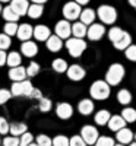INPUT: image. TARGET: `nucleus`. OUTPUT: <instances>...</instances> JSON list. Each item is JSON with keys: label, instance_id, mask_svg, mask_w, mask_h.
I'll return each instance as SVG.
<instances>
[{"label": "nucleus", "instance_id": "f257e3e1", "mask_svg": "<svg viewBox=\"0 0 136 146\" xmlns=\"http://www.w3.org/2000/svg\"><path fill=\"white\" fill-rule=\"evenodd\" d=\"M125 67H123V64H120V63H113L110 67H108V70H107V73H105V82L110 85V86H116V85H119L121 80H123V78H125Z\"/></svg>", "mask_w": 136, "mask_h": 146}, {"label": "nucleus", "instance_id": "f03ea898", "mask_svg": "<svg viewBox=\"0 0 136 146\" xmlns=\"http://www.w3.org/2000/svg\"><path fill=\"white\" fill-rule=\"evenodd\" d=\"M110 92H111L110 85L105 80H95L91 85V88H89V95L92 96L94 100H97V101L107 100L110 96Z\"/></svg>", "mask_w": 136, "mask_h": 146}, {"label": "nucleus", "instance_id": "7ed1b4c3", "mask_svg": "<svg viewBox=\"0 0 136 146\" xmlns=\"http://www.w3.org/2000/svg\"><path fill=\"white\" fill-rule=\"evenodd\" d=\"M97 16L100 18L101 22L105 23V25H113V23L117 21V10H116L113 6L103 5V6L98 7Z\"/></svg>", "mask_w": 136, "mask_h": 146}, {"label": "nucleus", "instance_id": "20e7f679", "mask_svg": "<svg viewBox=\"0 0 136 146\" xmlns=\"http://www.w3.org/2000/svg\"><path fill=\"white\" fill-rule=\"evenodd\" d=\"M66 48L72 57H81L86 50V42L82 38H69L66 41Z\"/></svg>", "mask_w": 136, "mask_h": 146}, {"label": "nucleus", "instance_id": "39448f33", "mask_svg": "<svg viewBox=\"0 0 136 146\" xmlns=\"http://www.w3.org/2000/svg\"><path fill=\"white\" fill-rule=\"evenodd\" d=\"M34 91V86L32 83L29 80H22V82H15L13 85H12V95L15 96H21V95H25V96H31Z\"/></svg>", "mask_w": 136, "mask_h": 146}, {"label": "nucleus", "instance_id": "423d86ee", "mask_svg": "<svg viewBox=\"0 0 136 146\" xmlns=\"http://www.w3.org/2000/svg\"><path fill=\"white\" fill-rule=\"evenodd\" d=\"M81 13H82L81 5L76 2H67L63 6V16L66 21H75V19L81 18Z\"/></svg>", "mask_w": 136, "mask_h": 146}, {"label": "nucleus", "instance_id": "0eeeda50", "mask_svg": "<svg viewBox=\"0 0 136 146\" xmlns=\"http://www.w3.org/2000/svg\"><path fill=\"white\" fill-rule=\"evenodd\" d=\"M81 136L83 137L86 145H95L98 137H100V133H98L97 127H94L91 124H86L81 129Z\"/></svg>", "mask_w": 136, "mask_h": 146}, {"label": "nucleus", "instance_id": "6e6552de", "mask_svg": "<svg viewBox=\"0 0 136 146\" xmlns=\"http://www.w3.org/2000/svg\"><path fill=\"white\" fill-rule=\"evenodd\" d=\"M104 34H105V27L103 25V23H92V25H89V28H88L86 36H88L91 41H100L104 36Z\"/></svg>", "mask_w": 136, "mask_h": 146}, {"label": "nucleus", "instance_id": "1a4fd4ad", "mask_svg": "<svg viewBox=\"0 0 136 146\" xmlns=\"http://www.w3.org/2000/svg\"><path fill=\"white\" fill-rule=\"evenodd\" d=\"M54 31H56V35L60 36L61 40H63V38H67V40H69V36H70V34H72V25L69 23V21H66V19L59 21V22L56 23Z\"/></svg>", "mask_w": 136, "mask_h": 146}, {"label": "nucleus", "instance_id": "9d476101", "mask_svg": "<svg viewBox=\"0 0 136 146\" xmlns=\"http://www.w3.org/2000/svg\"><path fill=\"white\" fill-rule=\"evenodd\" d=\"M66 73H67V78H69L70 80H73V82L82 80V79L85 78V75H86L85 69H83L82 66H79V64H72V66H69V69H67Z\"/></svg>", "mask_w": 136, "mask_h": 146}, {"label": "nucleus", "instance_id": "9b49d317", "mask_svg": "<svg viewBox=\"0 0 136 146\" xmlns=\"http://www.w3.org/2000/svg\"><path fill=\"white\" fill-rule=\"evenodd\" d=\"M56 114H57V117L61 118V120H67V118H70L72 114H73V108H72V105H70L69 102H60V104H57V107H56Z\"/></svg>", "mask_w": 136, "mask_h": 146}, {"label": "nucleus", "instance_id": "f8f14e48", "mask_svg": "<svg viewBox=\"0 0 136 146\" xmlns=\"http://www.w3.org/2000/svg\"><path fill=\"white\" fill-rule=\"evenodd\" d=\"M10 7L13 9L19 16H23V15H28L29 3H28V0H12Z\"/></svg>", "mask_w": 136, "mask_h": 146}, {"label": "nucleus", "instance_id": "ddd939ff", "mask_svg": "<svg viewBox=\"0 0 136 146\" xmlns=\"http://www.w3.org/2000/svg\"><path fill=\"white\" fill-rule=\"evenodd\" d=\"M126 123H127V121L123 118V115H119V114L111 115V118L108 121V129L113 130V131H119V130L126 127Z\"/></svg>", "mask_w": 136, "mask_h": 146}, {"label": "nucleus", "instance_id": "4468645a", "mask_svg": "<svg viewBox=\"0 0 136 146\" xmlns=\"http://www.w3.org/2000/svg\"><path fill=\"white\" fill-rule=\"evenodd\" d=\"M27 76H28L27 69H25V67H22V66L12 67V69L9 70V78L13 80V82H22V80H25Z\"/></svg>", "mask_w": 136, "mask_h": 146}, {"label": "nucleus", "instance_id": "2eb2a0df", "mask_svg": "<svg viewBox=\"0 0 136 146\" xmlns=\"http://www.w3.org/2000/svg\"><path fill=\"white\" fill-rule=\"evenodd\" d=\"M133 137H135V135L132 133V130H129L127 127H125V129H121V130L116 131V139H117L119 143H123V145L132 143Z\"/></svg>", "mask_w": 136, "mask_h": 146}, {"label": "nucleus", "instance_id": "dca6fc26", "mask_svg": "<svg viewBox=\"0 0 136 146\" xmlns=\"http://www.w3.org/2000/svg\"><path fill=\"white\" fill-rule=\"evenodd\" d=\"M34 36H35V40H38V41H47L51 36L50 28L45 27V25H37L34 28Z\"/></svg>", "mask_w": 136, "mask_h": 146}, {"label": "nucleus", "instance_id": "f3484780", "mask_svg": "<svg viewBox=\"0 0 136 146\" xmlns=\"http://www.w3.org/2000/svg\"><path fill=\"white\" fill-rule=\"evenodd\" d=\"M18 38L21 41H29V38L34 35V29L29 23H22L19 25V29H18Z\"/></svg>", "mask_w": 136, "mask_h": 146}, {"label": "nucleus", "instance_id": "a211bd4d", "mask_svg": "<svg viewBox=\"0 0 136 146\" xmlns=\"http://www.w3.org/2000/svg\"><path fill=\"white\" fill-rule=\"evenodd\" d=\"M21 51L25 57H34L38 53V47L34 41H23V44L21 45Z\"/></svg>", "mask_w": 136, "mask_h": 146}, {"label": "nucleus", "instance_id": "6ab92c4d", "mask_svg": "<svg viewBox=\"0 0 136 146\" xmlns=\"http://www.w3.org/2000/svg\"><path fill=\"white\" fill-rule=\"evenodd\" d=\"M45 44H47V48H48V50L53 51V53L60 51L61 47H63V41H61V38H60V36H57V35H51L50 38L45 41Z\"/></svg>", "mask_w": 136, "mask_h": 146}, {"label": "nucleus", "instance_id": "aec40b11", "mask_svg": "<svg viewBox=\"0 0 136 146\" xmlns=\"http://www.w3.org/2000/svg\"><path fill=\"white\" fill-rule=\"evenodd\" d=\"M78 111L82 114V115H89L94 113V102L88 98H85L82 101H79L78 104Z\"/></svg>", "mask_w": 136, "mask_h": 146}, {"label": "nucleus", "instance_id": "412c9836", "mask_svg": "<svg viewBox=\"0 0 136 146\" xmlns=\"http://www.w3.org/2000/svg\"><path fill=\"white\" fill-rule=\"evenodd\" d=\"M110 118H111V114L107 111V110H100V111H97V114L94 115V121H95L98 126L108 124Z\"/></svg>", "mask_w": 136, "mask_h": 146}, {"label": "nucleus", "instance_id": "4be33fe9", "mask_svg": "<svg viewBox=\"0 0 136 146\" xmlns=\"http://www.w3.org/2000/svg\"><path fill=\"white\" fill-rule=\"evenodd\" d=\"M72 34L75 38H83V36L88 34V28H86V25L82 22H75L72 25Z\"/></svg>", "mask_w": 136, "mask_h": 146}, {"label": "nucleus", "instance_id": "5701e85b", "mask_svg": "<svg viewBox=\"0 0 136 146\" xmlns=\"http://www.w3.org/2000/svg\"><path fill=\"white\" fill-rule=\"evenodd\" d=\"M95 16H97L95 10H92L89 7L88 9H83L82 13H81V22L85 23V25H92L94 21H95Z\"/></svg>", "mask_w": 136, "mask_h": 146}, {"label": "nucleus", "instance_id": "b1692460", "mask_svg": "<svg viewBox=\"0 0 136 146\" xmlns=\"http://www.w3.org/2000/svg\"><path fill=\"white\" fill-rule=\"evenodd\" d=\"M113 45H114L116 50H123V51H125L129 45H132V36H130V34L125 32V35H123L117 42H114Z\"/></svg>", "mask_w": 136, "mask_h": 146}, {"label": "nucleus", "instance_id": "393cba45", "mask_svg": "<svg viewBox=\"0 0 136 146\" xmlns=\"http://www.w3.org/2000/svg\"><path fill=\"white\" fill-rule=\"evenodd\" d=\"M125 32L126 31H123L121 28H119V27H113V28H110V31H108V38H110V41L111 42H117L123 35H125Z\"/></svg>", "mask_w": 136, "mask_h": 146}, {"label": "nucleus", "instance_id": "a878e982", "mask_svg": "<svg viewBox=\"0 0 136 146\" xmlns=\"http://www.w3.org/2000/svg\"><path fill=\"white\" fill-rule=\"evenodd\" d=\"M117 101L121 104V105H127L132 102V94L127 91V89H120L117 92Z\"/></svg>", "mask_w": 136, "mask_h": 146}, {"label": "nucleus", "instance_id": "bb28decb", "mask_svg": "<svg viewBox=\"0 0 136 146\" xmlns=\"http://www.w3.org/2000/svg\"><path fill=\"white\" fill-rule=\"evenodd\" d=\"M2 15H3V18H5L7 22H16V21L19 19V15H18L16 12H15L13 9H12L10 6H6V7H3Z\"/></svg>", "mask_w": 136, "mask_h": 146}, {"label": "nucleus", "instance_id": "cd10ccee", "mask_svg": "<svg viewBox=\"0 0 136 146\" xmlns=\"http://www.w3.org/2000/svg\"><path fill=\"white\" fill-rule=\"evenodd\" d=\"M9 133H12L13 136H22L23 133H27V124H23V123H12Z\"/></svg>", "mask_w": 136, "mask_h": 146}, {"label": "nucleus", "instance_id": "c85d7f7f", "mask_svg": "<svg viewBox=\"0 0 136 146\" xmlns=\"http://www.w3.org/2000/svg\"><path fill=\"white\" fill-rule=\"evenodd\" d=\"M21 62H22V58H21V54H19V53L12 51V53L7 54V63H6V64H9L10 69H12V67L21 66Z\"/></svg>", "mask_w": 136, "mask_h": 146}, {"label": "nucleus", "instance_id": "c756f323", "mask_svg": "<svg viewBox=\"0 0 136 146\" xmlns=\"http://www.w3.org/2000/svg\"><path fill=\"white\" fill-rule=\"evenodd\" d=\"M43 10H44L43 5H37V3H34V5H31L29 9H28V16L32 18V19H38V18L43 15Z\"/></svg>", "mask_w": 136, "mask_h": 146}, {"label": "nucleus", "instance_id": "7c9ffc66", "mask_svg": "<svg viewBox=\"0 0 136 146\" xmlns=\"http://www.w3.org/2000/svg\"><path fill=\"white\" fill-rule=\"evenodd\" d=\"M53 69L57 73H65V72H67L69 66L65 58H56V60H53Z\"/></svg>", "mask_w": 136, "mask_h": 146}, {"label": "nucleus", "instance_id": "2f4dec72", "mask_svg": "<svg viewBox=\"0 0 136 146\" xmlns=\"http://www.w3.org/2000/svg\"><path fill=\"white\" fill-rule=\"evenodd\" d=\"M121 115H123V118H125L127 123H135V121H136V110L135 108H130V107L123 108Z\"/></svg>", "mask_w": 136, "mask_h": 146}, {"label": "nucleus", "instance_id": "473e14b6", "mask_svg": "<svg viewBox=\"0 0 136 146\" xmlns=\"http://www.w3.org/2000/svg\"><path fill=\"white\" fill-rule=\"evenodd\" d=\"M18 29H19V25L16 22H7L5 25V34H7L9 36L12 35H16L18 34Z\"/></svg>", "mask_w": 136, "mask_h": 146}, {"label": "nucleus", "instance_id": "72a5a7b5", "mask_svg": "<svg viewBox=\"0 0 136 146\" xmlns=\"http://www.w3.org/2000/svg\"><path fill=\"white\" fill-rule=\"evenodd\" d=\"M95 146H116L114 139L113 137H108V136H100L95 143Z\"/></svg>", "mask_w": 136, "mask_h": 146}, {"label": "nucleus", "instance_id": "f704fd0d", "mask_svg": "<svg viewBox=\"0 0 136 146\" xmlns=\"http://www.w3.org/2000/svg\"><path fill=\"white\" fill-rule=\"evenodd\" d=\"M53 146H70V139L63 135H59L53 139Z\"/></svg>", "mask_w": 136, "mask_h": 146}, {"label": "nucleus", "instance_id": "c9c22d12", "mask_svg": "<svg viewBox=\"0 0 136 146\" xmlns=\"http://www.w3.org/2000/svg\"><path fill=\"white\" fill-rule=\"evenodd\" d=\"M125 56L127 60H130V62H136V45L132 44L129 45L126 50H125Z\"/></svg>", "mask_w": 136, "mask_h": 146}, {"label": "nucleus", "instance_id": "e433bc0d", "mask_svg": "<svg viewBox=\"0 0 136 146\" xmlns=\"http://www.w3.org/2000/svg\"><path fill=\"white\" fill-rule=\"evenodd\" d=\"M51 100H48V98H43L40 100V111H43V113H48L51 110Z\"/></svg>", "mask_w": 136, "mask_h": 146}, {"label": "nucleus", "instance_id": "4c0bfd02", "mask_svg": "<svg viewBox=\"0 0 136 146\" xmlns=\"http://www.w3.org/2000/svg\"><path fill=\"white\" fill-rule=\"evenodd\" d=\"M10 44H12L10 36L7 34H0V50H6L10 47Z\"/></svg>", "mask_w": 136, "mask_h": 146}, {"label": "nucleus", "instance_id": "58836bf2", "mask_svg": "<svg viewBox=\"0 0 136 146\" xmlns=\"http://www.w3.org/2000/svg\"><path fill=\"white\" fill-rule=\"evenodd\" d=\"M37 143L40 146H53V139H50L47 135H40L37 136Z\"/></svg>", "mask_w": 136, "mask_h": 146}, {"label": "nucleus", "instance_id": "ea45409f", "mask_svg": "<svg viewBox=\"0 0 136 146\" xmlns=\"http://www.w3.org/2000/svg\"><path fill=\"white\" fill-rule=\"evenodd\" d=\"M38 72H40V64L35 63V62H31L28 69H27L28 76H37V75H38Z\"/></svg>", "mask_w": 136, "mask_h": 146}, {"label": "nucleus", "instance_id": "a19ab883", "mask_svg": "<svg viewBox=\"0 0 136 146\" xmlns=\"http://www.w3.org/2000/svg\"><path fill=\"white\" fill-rule=\"evenodd\" d=\"M21 139H18V136H12V137H5L3 140V146H19Z\"/></svg>", "mask_w": 136, "mask_h": 146}, {"label": "nucleus", "instance_id": "79ce46f5", "mask_svg": "<svg viewBox=\"0 0 136 146\" xmlns=\"http://www.w3.org/2000/svg\"><path fill=\"white\" fill-rule=\"evenodd\" d=\"M32 135H31V133H23V135H22V137H21V143H19V146H29L31 143H32Z\"/></svg>", "mask_w": 136, "mask_h": 146}, {"label": "nucleus", "instance_id": "37998d69", "mask_svg": "<svg viewBox=\"0 0 136 146\" xmlns=\"http://www.w3.org/2000/svg\"><path fill=\"white\" fill-rule=\"evenodd\" d=\"M70 146H86V142L83 140L82 136H72L70 137Z\"/></svg>", "mask_w": 136, "mask_h": 146}, {"label": "nucleus", "instance_id": "c03bdc74", "mask_svg": "<svg viewBox=\"0 0 136 146\" xmlns=\"http://www.w3.org/2000/svg\"><path fill=\"white\" fill-rule=\"evenodd\" d=\"M9 130H10V126L6 121V118L0 117V135H6V133H9Z\"/></svg>", "mask_w": 136, "mask_h": 146}, {"label": "nucleus", "instance_id": "a18cd8bd", "mask_svg": "<svg viewBox=\"0 0 136 146\" xmlns=\"http://www.w3.org/2000/svg\"><path fill=\"white\" fill-rule=\"evenodd\" d=\"M12 96V92L7 91V89H0V105L5 104L9 101V98Z\"/></svg>", "mask_w": 136, "mask_h": 146}, {"label": "nucleus", "instance_id": "49530a36", "mask_svg": "<svg viewBox=\"0 0 136 146\" xmlns=\"http://www.w3.org/2000/svg\"><path fill=\"white\" fill-rule=\"evenodd\" d=\"M7 63V54L5 50H0V67Z\"/></svg>", "mask_w": 136, "mask_h": 146}, {"label": "nucleus", "instance_id": "de8ad7c7", "mask_svg": "<svg viewBox=\"0 0 136 146\" xmlns=\"http://www.w3.org/2000/svg\"><path fill=\"white\" fill-rule=\"evenodd\" d=\"M31 98L41 100V98H43V94H41V91H38V89H35V88H34V91H32V94H31Z\"/></svg>", "mask_w": 136, "mask_h": 146}, {"label": "nucleus", "instance_id": "09e8293b", "mask_svg": "<svg viewBox=\"0 0 136 146\" xmlns=\"http://www.w3.org/2000/svg\"><path fill=\"white\" fill-rule=\"evenodd\" d=\"M75 2H76V3H79V5L82 6V5H86V3H89V0H75Z\"/></svg>", "mask_w": 136, "mask_h": 146}, {"label": "nucleus", "instance_id": "8fccbe9b", "mask_svg": "<svg viewBox=\"0 0 136 146\" xmlns=\"http://www.w3.org/2000/svg\"><path fill=\"white\" fill-rule=\"evenodd\" d=\"M32 3H37V5H43V3H45L47 0H31Z\"/></svg>", "mask_w": 136, "mask_h": 146}, {"label": "nucleus", "instance_id": "3c124183", "mask_svg": "<svg viewBox=\"0 0 136 146\" xmlns=\"http://www.w3.org/2000/svg\"><path fill=\"white\" fill-rule=\"evenodd\" d=\"M129 5H130V6H133V7L136 9V0H129Z\"/></svg>", "mask_w": 136, "mask_h": 146}, {"label": "nucleus", "instance_id": "603ef678", "mask_svg": "<svg viewBox=\"0 0 136 146\" xmlns=\"http://www.w3.org/2000/svg\"><path fill=\"white\" fill-rule=\"evenodd\" d=\"M29 146H40V145H38V143H31Z\"/></svg>", "mask_w": 136, "mask_h": 146}, {"label": "nucleus", "instance_id": "864d4df0", "mask_svg": "<svg viewBox=\"0 0 136 146\" xmlns=\"http://www.w3.org/2000/svg\"><path fill=\"white\" fill-rule=\"evenodd\" d=\"M116 146H126V145H123V143H116Z\"/></svg>", "mask_w": 136, "mask_h": 146}, {"label": "nucleus", "instance_id": "5fc2aeb1", "mask_svg": "<svg viewBox=\"0 0 136 146\" xmlns=\"http://www.w3.org/2000/svg\"><path fill=\"white\" fill-rule=\"evenodd\" d=\"M2 12H3V7H2V6H0V13H2Z\"/></svg>", "mask_w": 136, "mask_h": 146}, {"label": "nucleus", "instance_id": "6e6d98bb", "mask_svg": "<svg viewBox=\"0 0 136 146\" xmlns=\"http://www.w3.org/2000/svg\"><path fill=\"white\" fill-rule=\"evenodd\" d=\"M130 146H136V142L135 143H130Z\"/></svg>", "mask_w": 136, "mask_h": 146}, {"label": "nucleus", "instance_id": "4d7b16f0", "mask_svg": "<svg viewBox=\"0 0 136 146\" xmlns=\"http://www.w3.org/2000/svg\"><path fill=\"white\" fill-rule=\"evenodd\" d=\"M0 2H9V0H0Z\"/></svg>", "mask_w": 136, "mask_h": 146}, {"label": "nucleus", "instance_id": "13d9d810", "mask_svg": "<svg viewBox=\"0 0 136 146\" xmlns=\"http://www.w3.org/2000/svg\"><path fill=\"white\" fill-rule=\"evenodd\" d=\"M135 140H136V135H135Z\"/></svg>", "mask_w": 136, "mask_h": 146}, {"label": "nucleus", "instance_id": "bf43d9fd", "mask_svg": "<svg viewBox=\"0 0 136 146\" xmlns=\"http://www.w3.org/2000/svg\"><path fill=\"white\" fill-rule=\"evenodd\" d=\"M0 143H2V142H0Z\"/></svg>", "mask_w": 136, "mask_h": 146}]
</instances>
